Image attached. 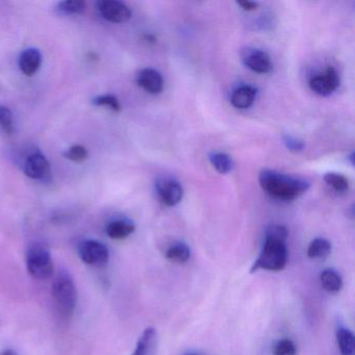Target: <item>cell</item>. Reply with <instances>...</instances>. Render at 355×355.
<instances>
[{"mask_svg":"<svg viewBox=\"0 0 355 355\" xmlns=\"http://www.w3.org/2000/svg\"><path fill=\"white\" fill-rule=\"evenodd\" d=\"M26 268L28 273L35 279L46 280L55 272L53 257L44 245L35 243L26 251Z\"/></svg>","mask_w":355,"mask_h":355,"instance_id":"4","label":"cell"},{"mask_svg":"<svg viewBox=\"0 0 355 355\" xmlns=\"http://www.w3.org/2000/svg\"><path fill=\"white\" fill-rule=\"evenodd\" d=\"M322 286L327 292L336 293L342 288L343 279L340 274L334 269H326L322 272L321 277Z\"/></svg>","mask_w":355,"mask_h":355,"instance_id":"18","label":"cell"},{"mask_svg":"<svg viewBox=\"0 0 355 355\" xmlns=\"http://www.w3.org/2000/svg\"><path fill=\"white\" fill-rule=\"evenodd\" d=\"M282 141H284V146H286V149H288L291 153H301L305 147L303 141L294 138V137L288 136V135L282 137Z\"/></svg>","mask_w":355,"mask_h":355,"instance_id":"27","label":"cell"},{"mask_svg":"<svg viewBox=\"0 0 355 355\" xmlns=\"http://www.w3.org/2000/svg\"><path fill=\"white\" fill-rule=\"evenodd\" d=\"M97 9L103 19L113 24H124L132 17V11L125 3L117 0H103L97 3Z\"/></svg>","mask_w":355,"mask_h":355,"instance_id":"6","label":"cell"},{"mask_svg":"<svg viewBox=\"0 0 355 355\" xmlns=\"http://www.w3.org/2000/svg\"><path fill=\"white\" fill-rule=\"evenodd\" d=\"M255 97H257V89L251 86H242L232 93L230 101L236 109L246 110L253 105Z\"/></svg>","mask_w":355,"mask_h":355,"instance_id":"15","label":"cell"},{"mask_svg":"<svg viewBox=\"0 0 355 355\" xmlns=\"http://www.w3.org/2000/svg\"><path fill=\"white\" fill-rule=\"evenodd\" d=\"M297 348L296 345L288 338L277 342V344L274 346L273 355H296Z\"/></svg>","mask_w":355,"mask_h":355,"instance_id":"26","label":"cell"},{"mask_svg":"<svg viewBox=\"0 0 355 355\" xmlns=\"http://www.w3.org/2000/svg\"><path fill=\"white\" fill-rule=\"evenodd\" d=\"M241 58L244 65L248 69L252 70L259 74H266L271 72L273 65H272L271 59L265 51L259 49H243L241 53Z\"/></svg>","mask_w":355,"mask_h":355,"instance_id":"8","label":"cell"},{"mask_svg":"<svg viewBox=\"0 0 355 355\" xmlns=\"http://www.w3.org/2000/svg\"><path fill=\"white\" fill-rule=\"evenodd\" d=\"M92 103L96 107H110L114 112L121 111V105H120L117 97L114 96V95H103V96L96 97V98L93 99Z\"/></svg>","mask_w":355,"mask_h":355,"instance_id":"24","label":"cell"},{"mask_svg":"<svg viewBox=\"0 0 355 355\" xmlns=\"http://www.w3.org/2000/svg\"><path fill=\"white\" fill-rule=\"evenodd\" d=\"M78 257L83 263L94 268H103L110 259L107 247L96 240H85L78 244Z\"/></svg>","mask_w":355,"mask_h":355,"instance_id":"5","label":"cell"},{"mask_svg":"<svg viewBox=\"0 0 355 355\" xmlns=\"http://www.w3.org/2000/svg\"><path fill=\"white\" fill-rule=\"evenodd\" d=\"M157 191L161 200L168 207L178 205L184 196L182 184L174 180H157Z\"/></svg>","mask_w":355,"mask_h":355,"instance_id":"9","label":"cell"},{"mask_svg":"<svg viewBox=\"0 0 355 355\" xmlns=\"http://www.w3.org/2000/svg\"><path fill=\"white\" fill-rule=\"evenodd\" d=\"M288 230L282 225H273L268 228L266 232L267 238L278 239V240L286 241L288 238Z\"/></svg>","mask_w":355,"mask_h":355,"instance_id":"28","label":"cell"},{"mask_svg":"<svg viewBox=\"0 0 355 355\" xmlns=\"http://www.w3.org/2000/svg\"><path fill=\"white\" fill-rule=\"evenodd\" d=\"M157 334L155 328L145 329L139 338L138 344L132 355H157Z\"/></svg>","mask_w":355,"mask_h":355,"instance_id":"13","label":"cell"},{"mask_svg":"<svg viewBox=\"0 0 355 355\" xmlns=\"http://www.w3.org/2000/svg\"><path fill=\"white\" fill-rule=\"evenodd\" d=\"M53 306L62 321H70L78 302V292L71 274L66 270L58 272L51 288Z\"/></svg>","mask_w":355,"mask_h":355,"instance_id":"2","label":"cell"},{"mask_svg":"<svg viewBox=\"0 0 355 355\" xmlns=\"http://www.w3.org/2000/svg\"><path fill=\"white\" fill-rule=\"evenodd\" d=\"M0 128L7 134H12L14 130L13 113L9 107L0 105Z\"/></svg>","mask_w":355,"mask_h":355,"instance_id":"25","label":"cell"},{"mask_svg":"<svg viewBox=\"0 0 355 355\" xmlns=\"http://www.w3.org/2000/svg\"><path fill=\"white\" fill-rule=\"evenodd\" d=\"M259 184L267 194L282 201H293L309 188L306 180L280 173L275 170H261Z\"/></svg>","mask_w":355,"mask_h":355,"instance_id":"1","label":"cell"},{"mask_svg":"<svg viewBox=\"0 0 355 355\" xmlns=\"http://www.w3.org/2000/svg\"><path fill=\"white\" fill-rule=\"evenodd\" d=\"M88 150L86 147L83 145H74L70 147L66 153H64V157L69 161L74 162V163H83L88 159Z\"/></svg>","mask_w":355,"mask_h":355,"instance_id":"23","label":"cell"},{"mask_svg":"<svg viewBox=\"0 0 355 355\" xmlns=\"http://www.w3.org/2000/svg\"><path fill=\"white\" fill-rule=\"evenodd\" d=\"M42 63V55L36 49L22 51L19 57V68L24 76H32L38 72Z\"/></svg>","mask_w":355,"mask_h":355,"instance_id":"12","label":"cell"},{"mask_svg":"<svg viewBox=\"0 0 355 355\" xmlns=\"http://www.w3.org/2000/svg\"><path fill=\"white\" fill-rule=\"evenodd\" d=\"M331 253V244L324 238H317L311 241L307 249V257L309 259H323L329 257Z\"/></svg>","mask_w":355,"mask_h":355,"instance_id":"17","label":"cell"},{"mask_svg":"<svg viewBox=\"0 0 355 355\" xmlns=\"http://www.w3.org/2000/svg\"><path fill=\"white\" fill-rule=\"evenodd\" d=\"M288 263L286 241L265 236L263 249L251 268V273L259 270L282 271Z\"/></svg>","mask_w":355,"mask_h":355,"instance_id":"3","label":"cell"},{"mask_svg":"<svg viewBox=\"0 0 355 355\" xmlns=\"http://www.w3.org/2000/svg\"><path fill=\"white\" fill-rule=\"evenodd\" d=\"M0 355H18L17 353L15 352V351L13 350H6L3 351V353Z\"/></svg>","mask_w":355,"mask_h":355,"instance_id":"30","label":"cell"},{"mask_svg":"<svg viewBox=\"0 0 355 355\" xmlns=\"http://www.w3.org/2000/svg\"><path fill=\"white\" fill-rule=\"evenodd\" d=\"M336 340H338L340 354H355V338L351 330L346 327H338L336 330Z\"/></svg>","mask_w":355,"mask_h":355,"instance_id":"16","label":"cell"},{"mask_svg":"<svg viewBox=\"0 0 355 355\" xmlns=\"http://www.w3.org/2000/svg\"><path fill=\"white\" fill-rule=\"evenodd\" d=\"M136 230V226L130 220L117 219L110 222L105 228L107 236L113 240H122L128 238Z\"/></svg>","mask_w":355,"mask_h":355,"instance_id":"14","label":"cell"},{"mask_svg":"<svg viewBox=\"0 0 355 355\" xmlns=\"http://www.w3.org/2000/svg\"><path fill=\"white\" fill-rule=\"evenodd\" d=\"M191 257L190 247L186 243L178 242L171 245L166 252V257L174 263H184Z\"/></svg>","mask_w":355,"mask_h":355,"instance_id":"19","label":"cell"},{"mask_svg":"<svg viewBox=\"0 0 355 355\" xmlns=\"http://www.w3.org/2000/svg\"><path fill=\"white\" fill-rule=\"evenodd\" d=\"M137 83L149 94H159L163 91V78L157 70L150 69V68H146L139 72Z\"/></svg>","mask_w":355,"mask_h":355,"instance_id":"11","label":"cell"},{"mask_svg":"<svg viewBox=\"0 0 355 355\" xmlns=\"http://www.w3.org/2000/svg\"><path fill=\"white\" fill-rule=\"evenodd\" d=\"M209 161L220 174H227L234 168V162L230 155L223 153H211Z\"/></svg>","mask_w":355,"mask_h":355,"instance_id":"21","label":"cell"},{"mask_svg":"<svg viewBox=\"0 0 355 355\" xmlns=\"http://www.w3.org/2000/svg\"><path fill=\"white\" fill-rule=\"evenodd\" d=\"M236 3H238L239 7L242 8L244 11L247 12L255 11L259 6V3H254V1H239Z\"/></svg>","mask_w":355,"mask_h":355,"instance_id":"29","label":"cell"},{"mask_svg":"<svg viewBox=\"0 0 355 355\" xmlns=\"http://www.w3.org/2000/svg\"><path fill=\"white\" fill-rule=\"evenodd\" d=\"M324 182L334 189L336 193H346L349 190V182L342 174L329 172L324 175Z\"/></svg>","mask_w":355,"mask_h":355,"instance_id":"22","label":"cell"},{"mask_svg":"<svg viewBox=\"0 0 355 355\" xmlns=\"http://www.w3.org/2000/svg\"><path fill=\"white\" fill-rule=\"evenodd\" d=\"M340 86V76L334 67H328L323 73L313 76L309 80V88L315 94L328 96Z\"/></svg>","mask_w":355,"mask_h":355,"instance_id":"7","label":"cell"},{"mask_svg":"<svg viewBox=\"0 0 355 355\" xmlns=\"http://www.w3.org/2000/svg\"><path fill=\"white\" fill-rule=\"evenodd\" d=\"M24 170L28 178L44 180L51 173V165L42 153H32L24 162Z\"/></svg>","mask_w":355,"mask_h":355,"instance_id":"10","label":"cell"},{"mask_svg":"<svg viewBox=\"0 0 355 355\" xmlns=\"http://www.w3.org/2000/svg\"><path fill=\"white\" fill-rule=\"evenodd\" d=\"M55 10L61 16L80 15L86 11V3L83 0H65L58 3Z\"/></svg>","mask_w":355,"mask_h":355,"instance_id":"20","label":"cell"},{"mask_svg":"<svg viewBox=\"0 0 355 355\" xmlns=\"http://www.w3.org/2000/svg\"><path fill=\"white\" fill-rule=\"evenodd\" d=\"M192 355H197V354H192Z\"/></svg>","mask_w":355,"mask_h":355,"instance_id":"31","label":"cell"}]
</instances>
